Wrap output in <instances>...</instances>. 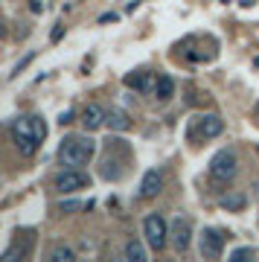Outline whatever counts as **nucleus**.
<instances>
[{"label":"nucleus","instance_id":"f257e3e1","mask_svg":"<svg viewBox=\"0 0 259 262\" xmlns=\"http://www.w3.org/2000/svg\"><path fill=\"white\" fill-rule=\"evenodd\" d=\"M44 137H47V122L38 114L18 117L15 125H12V140H15V146H18V151L24 158H32L38 151V146L44 143Z\"/></svg>","mask_w":259,"mask_h":262},{"label":"nucleus","instance_id":"f03ea898","mask_svg":"<svg viewBox=\"0 0 259 262\" xmlns=\"http://www.w3.org/2000/svg\"><path fill=\"white\" fill-rule=\"evenodd\" d=\"M96 155V143L88 137V134H70L61 140L58 146V160H61V166L67 169H79L84 163H91V158Z\"/></svg>","mask_w":259,"mask_h":262},{"label":"nucleus","instance_id":"7ed1b4c3","mask_svg":"<svg viewBox=\"0 0 259 262\" xmlns=\"http://www.w3.org/2000/svg\"><path fill=\"white\" fill-rule=\"evenodd\" d=\"M222 131H224V120L219 114H198L186 125V140L192 143V146H201V143L219 137Z\"/></svg>","mask_w":259,"mask_h":262},{"label":"nucleus","instance_id":"20e7f679","mask_svg":"<svg viewBox=\"0 0 259 262\" xmlns=\"http://www.w3.org/2000/svg\"><path fill=\"white\" fill-rule=\"evenodd\" d=\"M236 169H239L236 151L233 149H219L213 158H210V181H215V184H227V181L236 178Z\"/></svg>","mask_w":259,"mask_h":262},{"label":"nucleus","instance_id":"39448f33","mask_svg":"<svg viewBox=\"0 0 259 262\" xmlns=\"http://www.w3.org/2000/svg\"><path fill=\"white\" fill-rule=\"evenodd\" d=\"M143 236H146V245L152 251H163L169 242V225L163 222L160 213H148L143 219Z\"/></svg>","mask_w":259,"mask_h":262},{"label":"nucleus","instance_id":"423d86ee","mask_svg":"<svg viewBox=\"0 0 259 262\" xmlns=\"http://www.w3.org/2000/svg\"><path fill=\"white\" fill-rule=\"evenodd\" d=\"M198 253L201 259H219L224 253V233L215 227H204L198 236Z\"/></svg>","mask_w":259,"mask_h":262},{"label":"nucleus","instance_id":"0eeeda50","mask_svg":"<svg viewBox=\"0 0 259 262\" xmlns=\"http://www.w3.org/2000/svg\"><path fill=\"white\" fill-rule=\"evenodd\" d=\"M91 184V178L84 175L82 169H64V172H58L56 175V189L61 195H70V192H79Z\"/></svg>","mask_w":259,"mask_h":262},{"label":"nucleus","instance_id":"6e6552de","mask_svg":"<svg viewBox=\"0 0 259 262\" xmlns=\"http://www.w3.org/2000/svg\"><path fill=\"white\" fill-rule=\"evenodd\" d=\"M169 242H172V248H175L178 253H186V248H189V242H192V227H189L186 219L178 215L175 222L169 225Z\"/></svg>","mask_w":259,"mask_h":262},{"label":"nucleus","instance_id":"1a4fd4ad","mask_svg":"<svg viewBox=\"0 0 259 262\" xmlns=\"http://www.w3.org/2000/svg\"><path fill=\"white\" fill-rule=\"evenodd\" d=\"M125 84L140 91V94H155V84H158V76L148 73V70H134V73L125 76Z\"/></svg>","mask_w":259,"mask_h":262},{"label":"nucleus","instance_id":"9d476101","mask_svg":"<svg viewBox=\"0 0 259 262\" xmlns=\"http://www.w3.org/2000/svg\"><path fill=\"white\" fill-rule=\"evenodd\" d=\"M163 189V172L160 169H146V175L140 181V198H155Z\"/></svg>","mask_w":259,"mask_h":262},{"label":"nucleus","instance_id":"9b49d317","mask_svg":"<svg viewBox=\"0 0 259 262\" xmlns=\"http://www.w3.org/2000/svg\"><path fill=\"white\" fill-rule=\"evenodd\" d=\"M105 117H108V111H105L102 105L91 102V105H88V108L82 111V125H84V131L102 128V125H105Z\"/></svg>","mask_w":259,"mask_h":262},{"label":"nucleus","instance_id":"f8f14e48","mask_svg":"<svg viewBox=\"0 0 259 262\" xmlns=\"http://www.w3.org/2000/svg\"><path fill=\"white\" fill-rule=\"evenodd\" d=\"M105 125L111 131H128L131 128V120H128V114L120 111V108H114V111H108V117H105Z\"/></svg>","mask_w":259,"mask_h":262},{"label":"nucleus","instance_id":"ddd939ff","mask_svg":"<svg viewBox=\"0 0 259 262\" xmlns=\"http://www.w3.org/2000/svg\"><path fill=\"white\" fill-rule=\"evenodd\" d=\"M172 94H175V82H172V76H158V84H155V99H160V102H166V99H172Z\"/></svg>","mask_w":259,"mask_h":262},{"label":"nucleus","instance_id":"4468645a","mask_svg":"<svg viewBox=\"0 0 259 262\" xmlns=\"http://www.w3.org/2000/svg\"><path fill=\"white\" fill-rule=\"evenodd\" d=\"M29 251H32V239H27L24 245H12L9 251H3V256H0V262H12V259H27Z\"/></svg>","mask_w":259,"mask_h":262},{"label":"nucleus","instance_id":"2eb2a0df","mask_svg":"<svg viewBox=\"0 0 259 262\" xmlns=\"http://www.w3.org/2000/svg\"><path fill=\"white\" fill-rule=\"evenodd\" d=\"M125 259H128V262H146L148 253H146V248H143L137 239H131V242L125 245Z\"/></svg>","mask_w":259,"mask_h":262},{"label":"nucleus","instance_id":"dca6fc26","mask_svg":"<svg viewBox=\"0 0 259 262\" xmlns=\"http://www.w3.org/2000/svg\"><path fill=\"white\" fill-rule=\"evenodd\" d=\"M50 259H53V262H73V259H76V253H73V248H67V245H58L56 251L50 253Z\"/></svg>","mask_w":259,"mask_h":262},{"label":"nucleus","instance_id":"f3484780","mask_svg":"<svg viewBox=\"0 0 259 262\" xmlns=\"http://www.w3.org/2000/svg\"><path fill=\"white\" fill-rule=\"evenodd\" d=\"M222 207L224 210H242V207H245V195H224Z\"/></svg>","mask_w":259,"mask_h":262},{"label":"nucleus","instance_id":"a211bd4d","mask_svg":"<svg viewBox=\"0 0 259 262\" xmlns=\"http://www.w3.org/2000/svg\"><path fill=\"white\" fill-rule=\"evenodd\" d=\"M250 256H256V251H253V248H236V251L230 253L233 262H248Z\"/></svg>","mask_w":259,"mask_h":262},{"label":"nucleus","instance_id":"6ab92c4d","mask_svg":"<svg viewBox=\"0 0 259 262\" xmlns=\"http://www.w3.org/2000/svg\"><path fill=\"white\" fill-rule=\"evenodd\" d=\"M82 201H61V204H58V210H61V213H73V210H82Z\"/></svg>","mask_w":259,"mask_h":262},{"label":"nucleus","instance_id":"aec40b11","mask_svg":"<svg viewBox=\"0 0 259 262\" xmlns=\"http://www.w3.org/2000/svg\"><path fill=\"white\" fill-rule=\"evenodd\" d=\"M29 61H32V53H29V56H27V58H24V61H20V64H18V67H15V73H20V70H24V67H27V64H29Z\"/></svg>","mask_w":259,"mask_h":262},{"label":"nucleus","instance_id":"412c9836","mask_svg":"<svg viewBox=\"0 0 259 262\" xmlns=\"http://www.w3.org/2000/svg\"><path fill=\"white\" fill-rule=\"evenodd\" d=\"M70 120H73V111H64L61 117H58V122H61V125H64V122H70Z\"/></svg>","mask_w":259,"mask_h":262},{"label":"nucleus","instance_id":"4be33fe9","mask_svg":"<svg viewBox=\"0 0 259 262\" xmlns=\"http://www.w3.org/2000/svg\"><path fill=\"white\" fill-rule=\"evenodd\" d=\"M253 120H256V122H259V102H256V105H253Z\"/></svg>","mask_w":259,"mask_h":262},{"label":"nucleus","instance_id":"5701e85b","mask_svg":"<svg viewBox=\"0 0 259 262\" xmlns=\"http://www.w3.org/2000/svg\"><path fill=\"white\" fill-rule=\"evenodd\" d=\"M3 35H6V32H3V24H0V38H3Z\"/></svg>","mask_w":259,"mask_h":262}]
</instances>
